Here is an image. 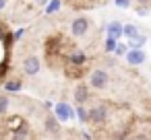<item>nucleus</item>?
<instances>
[{
	"label": "nucleus",
	"instance_id": "obj_8",
	"mask_svg": "<svg viewBox=\"0 0 151 140\" xmlns=\"http://www.w3.org/2000/svg\"><path fill=\"white\" fill-rule=\"evenodd\" d=\"M75 101H77V105H85V103L89 101V87L79 85V87L75 89Z\"/></svg>",
	"mask_w": 151,
	"mask_h": 140
},
{
	"label": "nucleus",
	"instance_id": "obj_21",
	"mask_svg": "<svg viewBox=\"0 0 151 140\" xmlns=\"http://www.w3.org/2000/svg\"><path fill=\"white\" fill-rule=\"evenodd\" d=\"M4 6H6V0H0V11H4Z\"/></svg>",
	"mask_w": 151,
	"mask_h": 140
},
{
	"label": "nucleus",
	"instance_id": "obj_11",
	"mask_svg": "<svg viewBox=\"0 0 151 140\" xmlns=\"http://www.w3.org/2000/svg\"><path fill=\"white\" fill-rule=\"evenodd\" d=\"M122 35L128 37V39H132V37L139 35V29H137L134 25H122Z\"/></svg>",
	"mask_w": 151,
	"mask_h": 140
},
{
	"label": "nucleus",
	"instance_id": "obj_23",
	"mask_svg": "<svg viewBox=\"0 0 151 140\" xmlns=\"http://www.w3.org/2000/svg\"><path fill=\"white\" fill-rule=\"evenodd\" d=\"M37 2H40V4H48V0H37Z\"/></svg>",
	"mask_w": 151,
	"mask_h": 140
},
{
	"label": "nucleus",
	"instance_id": "obj_18",
	"mask_svg": "<svg viewBox=\"0 0 151 140\" xmlns=\"http://www.w3.org/2000/svg\"><path fill=\"white\" fill-rule=\"evenodd\" d=\"M114 48H116V39L106 37V52H114Z\"/></svg>",
	"mask_w": 151,
	"mask_h": 140
},
{
	"label": "nucleus",
	"instance_id": "obj_5",
	"mask_svg": "<svg viewBox=\"0 0 151 140\" xmlns=\"http://www.w3.org/2000/svg\"><path fill=\"white\" fill-rule=\"evenodd\" d=\"M87 117H89L91 122H95V124H101V122L108 117L106 105H95V107H91V109L87 111Z\"/></svg>",
	"mask_w": 151,
	"mask_h": 140
},
{
	"label": "nucleus",
	"instance_id": "obj_15",
	"mask_svg": "<svg viewBox=\"0 0 151 140\" xmlns=\"http://www.w3.org/2000/svg\"><path fill=\"white\" fill-rule=\"evenodd\" d=\"M60 6H62V2H60V0H50V4L46 6V13H48V15H52V13L60 11Z\"/></svg>",
	"mask_w": 151,
	"mask_h": 140
},
{
	"label": "nucleus",
	"instance_id": "obj_22",
	"mask_svg": "<svg viewBox=\"0 0 151 140\" xmlns=\"http://www.w3.org/2000/svg\"><path fill=\"white\" fill-rule=\"evenodd\" d=\"M137 2H139V4H143V6H145V4H149V2H151V0H137Z\"/></svg>",
	"mask_w": 151,
	"mask_h": 140
},
{
	"label": "nucleus",
	"instance_id": "obj_14",
	"mask_svg": "<svg viewBox=\"0 0 151 140\" xmlns=\"http://www.w3.org/2000/svg\"><path fill=\"white\" fill-rule=\"evenodd\" d=\"M75 117H77L79 122H89V117H87V109H85L83 105H79V107L75 109Z\"/></svg>",
	"mask_w": 151,
	"mask_h": 140
},
{
	"label": "nucleus",
	"instance_id": "obj_2",
	"mask_svg": "<svg viewBox=\"0 0 151 140\" xmlns=\"http://www.w3.org/2000/svg\"><path fill=\"white\" fill-rule=\"evenodd\" d=\"M108 72L106 70H99V68H95L93 72H91V76H89V85L93 87V89H104L106 85H108Z\"/></svg>",
	"mask_w": 151,
	"mask_h": 140
},
{
	"label": "nucleus",
	"instance_id": "obj_3",
	"mask_svg": "<svg viewBox=\"0 0 151 140\" xmlns=\"http://www.w3.org/2000/svg\"><path fill=\"white\" fill-rule=\"evenodd\" d=\"M124 58H126V62L130 64V66H139V64H143L145 62V52H143V48L141 50H132V48H128V52L124 54Z\"/></svg>",
	"mask_w": 151,
	"mask_h": 140
},
{
	"label": "nucleus",
	"instance_id": "obj_10",
	"mask_svg": "<svg viewBox=\"0 0 151 140\" xmlns=\"http://www.w3.org/2000/svg\"><path fill=\"white\" fill-rule=\"evenodd\" d=\"M145 43H147V37L139 33L137 37H132V39H130V43H128V48H132V50H141V48H143Z\"/></svg>",
	"mask_w": 151,
	"mask_h": 140
},
{
	"label": "nucleus",
	"instance_id": "obj_6",
	"mask_svg": "<svg viewBox=\"0 0 151 140\" xmlns=\"http://www.w3.org/2000/svg\"><path fill=\"white\" fill-rule=\"evenodd\" d=\"M87 29H89V21H87L85 17L75 19V21H73V25H70V31H73V35H77V37L85 35V33H87Z\"/></svg>",
	"mask_w": 151,
	"mask_h": 140
},
{
	"label": "nucleus",
	"instance_id": "obj_13",
	"mask_svg": "<svg viewBox=\"0 0 151 140\" xmlns=\"http://www.w3.org/2000/svg\"><path fill=\"white\" fill-rule=\"evenodd\" d=\"M4 89H6V91H11V93H19V91L23 89V85H21L19 80H9V82L4 85Z\"/></svg>",
	"mask_w": 151,
	"mask_h": 140
},
{
	"label": "nucleus",
	"instance_id": "obj_16",
	"mask_svg": "<svg viewBox=\"0 0 151 140\" xmlns=\"http://www.w3.org/2000/svg\"><path fill=\"white\" fill-rule=\"evenodd\" d=\"M70 62H73V64H77V66H79V64H83V62H85V54H83V52H75V54L70 56Z\"/></svg>",
	"mask_w": 151,
	"mask_h": 140
},
{
	"label": "nucleus",
	"instance_id": "obj_17",
	"mask_svg": "<svg viewBox=\"0 0 151 140\" xmlns=\"http://www.w3.org/2000/svg\"><path fill=\"white\" fill-rule=\"evenodd\" d=\"M126 52H128V45L126 43H116V48H114V54L116 56H124Z\"/></svg>",
	"mask_w": 151,
	"mask_h": 140
},
{
	"label": "nucleus",
	"instance_id": "obj_9",
	"mask_svg": "<svg viewBox=\"0 0 151 140\" xmlns=\"http://www.w3.org/2000/svg\"><path fill=\"white\" fill-rule=\"evenodd\" d=\"M46 130H48L50 134H58L60 126H58V119H56L54 115H48V117H46Z\"/></svg>",
	"mask_w": 151,
	"mask_h": 140
},
{
	"label": "nucleus",
	"instance_id": "obj_12",
	"mask_svg": "<svg viewBox=\"0 0 151 140\" xmlns=\"http://www.w3.org/2000/svg\"><path fill=\"white\" fill-rule=\"evenodd\" d=\"M9 107H11V99L6 95H0V115H4L9 111Z\"/></svg>",
	"mask_w": 151,
	"mask_h": 140
},
{
	"label": "nucleus",
	"instance_id": "obj_19",
	"mask_svg": "<svg viewBox=\"0 0 151 140\" xmlns=\"http://www.w3.org/2000/svg\"><path fill=\"white\" fill-rule=\"evenodd\" d=\"M114 4H116L118 9H128V6H130V0H114Z\"/></svg>",
	"mask_w": 151,
	"mask_h": 140
},
{
	"label": "nucleus",
	"instance_id": "obj_20",
	"mask_svg": "<svg viewBox=\"0 0 151 140\" xmlns=\"http://www.w3.org/2000/svg\"><path fill=\"white\" fill-rule=\"evenodd\" d=\"M15 134H17L15 138H17V140H21V138H25V134H27V128H25V126H21V128H19Z\"/></svg>",
	"mask_w": 151,
	"mask_h": 140
},
{
	"label": "nucleus",
	"instance_id": "obj_7",
	"mask_svg": "<svg viewBox=\"0 0 151 140\" xmlns=\"http://www.w3.org/2000/svg\"><path fill=\"white\" fill-rule=\"evenodd\" d=\"M106 33H108V37H112V39L122 37V23H118V21H110V23L106 25Z\"/></svg>",
	"mask_w": 151,
	"mask_h": 140
},
{
	"label": "nucleus",
	"instance_id": "obj_4",
	"mask_svg": "<svg viewBox=\"0 0 151 140\" xmlns=\"http://www.w3.org/2000/svg\"><path fill=\"white\" fill-rule=\"evenodd\" d=\"M40 58L37 56H29V58H25V62H23V72L25 74H29V76H35L37 72H40Z\"/></svg>",
	"mask_w": 151,
	"mask_h": 140
},
{
	"label": "nucleus",
	"instance_id": "obj_1",
	"mask_svg": "<svg viewBox=\"0 0 151 140\" xmlns=\"http://www.w3.org/2000/svg\"><path fill=\"white\" fill-rule=\"evenodd\" d=\"M54 117L58 122H66V119H73L75 117V109L66 103V101H60L54 105Z\"/></svg>",
	"mask_w": 151,
	"mask_h": 140
}]
</instances>
